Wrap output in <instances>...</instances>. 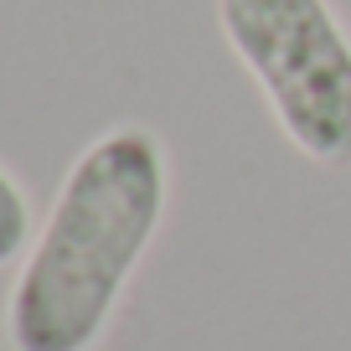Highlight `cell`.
Segmentation results:
<instances>
[{"label": "cell", "instance_id": "cell-1", "mask_svg": "<svg viewBox=\"0 0 351 351\" xmlns=\"http://www.w3.org/2000/svg\"><path fill=\"white\" fill-rule=\"evenodd\" d=\"M171 155L145 124L88 140L26 248L5 295L11 351H93L134 269L160 238Z\"/></svg>", "mask_w": 351, "mask_h": 351}, {"label": "cell", "instance_id": "cell-2", "mask_svg": "<svg viewBox=\"0 0 351 351\" xmlns=\"http://www.w3.org/2000/svg\"><path fill=\"white\" fill-rule=\"evenodd\" d=\"M217 26L305 160H351V32L330 0H217Z\"/></svg>", "mask_w": 351, "mask_h": 351}, {"label": "cell", "instance_id": "cell-3", "mask_svg": "<svg viewBox=\"0 0 351 351\" xmlns=\"http://www.w3.org/2000/svg\"><path fill=\"white\" fill-rule=\"evenodd\" d=\"M32 238H36L32 202H26L21 181L0 165V269H5V263H21L26 248H32Z\"/></svg>", "mask_w": 351, "mask_h": 351}]
</instances>
